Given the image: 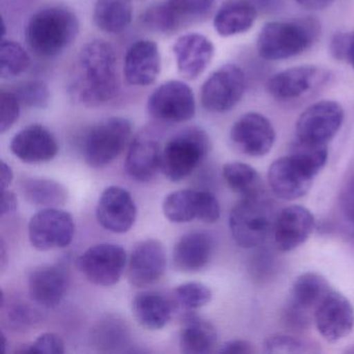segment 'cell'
<instances>
[{"label":"cell","instance_id":"cell-2","mask_svg":"<svg viewBox=\"0 0 354 354\" xmlns=\"http://www.w3.org/2000/svg\"><path fill=\"white\" fill-rule=\"evenodd\" d=\"M80 32L77 16L67 8H44L30 17L26 26V42L39 57L51 59L71 46Z\"/></svg>","mask_w":354,"mask_h":354},{"label":"cell","instance_id":"cell-12","mask_svg":"<svg viewBox=\"0 0 354 354\" xmlns=\"http://www.w3.org/2000/svg\"><path fill=\"white\" fill-rule=\"evenodd\" d=\"M75 223L67 211L45 208L30 218L28 238L36 250H51L64 248L73 241Z\"/></svg>","mask_w":354,"mask_h":354},{"label":"cell","instance_id":"cell-16","mask_svg":"<svg viewBox=\"0 0 354 354\" xmlns=\"http://www.w3.org/2000/svg\"><path fill=\"white\" fill-rule=\"evenodd\" d=\"M316 176L291 155L273 161L267 179L273 194L283 201H295L306 196Z\"/></svg>","mask_w":354,"mask_h":354},{"label":"cell","instance_id":"cell-3","mask_svg":"<svg viewBox=\"0 0 354 354\" xmlns=\"http://www.w3.org/2000/svg\"><path fill=\"white\" fill-rule=\"evenodd\" d=\"M320 24L312 18L271 21L257 39V50L265 61H285L308 51L318 40Z\"/></svg>","mask_w":354,"mask_h":354},{"label":"cell","instance_id":"cell-7","mask_svg":"<svg viewBox=\"0 0 354 354\" xmlns=\"http://www.w3.org/2000/svg\"><path fill=\"white\" fill-rule=\"evenodd\" d=\"M330 72L314 65L297 66L273 74L266 90L275 100L293 102L310 96L329 84Z\"/></svg>","mask_w":354,"mask_h":354},{"label":"cell","instance_id":"cell-23","mask_svg":"<svg viewBox=\"0 0 354 354\" xmlns=\"http://www.w3.org/2000/svg\"><path fill=\"white\" fill-rule=\"evenodd\" d=\"M69 287V274L62 265L37 267L28 277L30 298L41 308H53L59 306Z\"/></svg>","mask_w":354,"mask_h":354},{"label":"cell","instance_id":"cell-50","mask_svg":"<svg viewBox=\"0 0 354 354\" xmlns=\"http://www.w3.org/2000/svg\"><path fill=\"white\" fill-rule=\"evenodd\" d=\"M346 63L349 64L354 70V30L350 32L349 48H348Z\"/></svg>","mask_w":354,"mask_h":354},{"label":"cell","instance_id":"cell-32","mask_svg":"<svg viewBox=\"0 0 354 354\" xmlns=\"http://www.w3.org/2000/svg\"><path fill=\"white\" fill-rule=\"evenodd\" d=\"M163 213L171 223H189L200 218L201 190L183 189L171 192L163 202Z\"/></svg>","mask_w":354,"mask_h":354},{"label":"cell","instance_id":"cell-25","mask_svg":"<svg viewBox=\"0 0 354 354\" xmlns=\"http://www.w3.org/2000/svg\"><path fill=\"white\" fill-rule=\"evenodd\" d=\"M214 252L213 238L205 232H192L180 238L174 248V265L182 272H198L210 262Z\"/></svg>","mask_w":354,"mask_h":354},{"label":"cell","instance_id":"cell-48","mask_svg":"<svg viewBox=\"0 0 354 354\" xmlns=\"http://www.w3.org/2000/svg\"><path fill=\"white\" fill-rule=\"evenodd\" d=\"M295 1L304 9L318 11V10H324L330 7L335 0H295Z\"/></svg>","mask_w":354,"mask_h":354},{"label":"cell","instance_id":"cell-1","mask_svg":"<svg viewBox=\"0 0 354 354\" xmlns=\"http://www.w3.org/2000/svg\"><path fill=\"white\" fill-rule=\"evenodd\" d=\"M69 88L72 97L86 107L101 106L117 97L120 91L118 59L109 43L93 40L82 47Z\"/></svg>","mask_w":354,"mask_h":354},{"label":"cell","instance_id":"cell-18","mask_svg":"<svg viewBox=\"0 0 354 354\" xmlns=\"http://www.w3.org/2000/svg\"><path fill=\"white\" fill-rule=\"evenodd\" d=\"M167 256L159 240L146 239L134 245L128 262V281L134 287L145 288L165 274Z\"/></svg>","mask_w":354,"mask_h":354},{"label":"cell","instance_id":"cell-33","mask_svg":"<svg viewBox=\"0 0 354 354\" xmlns=\"http://www.w3.org/2000/svg\"><path fill=\"white\" fill-rule=\"evenodd\" d=\"M92 341L100 351H120L129 343V328L122 319L109 316L97 323L93 329Z\"/></svg>","mask_w":354,"mask_h":354},{"label":"cell","instance_id":"cell-39","mask_svg":"<svg viewBox=\"0 0 354 354\" xmlns=\"http://www.w3.org/2000/svg\"><path fill=\"white\" fill-rule=\"evenodd\" d=\"M14 94L21 105L30 109H44L50 101V91L40 80H28L14 88Z\"/></svg>","mask_w":354,"mask_h":354},{"label":"cell","instance_id":"cell-28","mask_svg":"<svg viewBox=\"0 0 354 354\" xmlns=\"http://www.w3.org/2000/svg\"><path fill=\"white\" fill-rule=\"evenodd\" d=\"M179 341L183 353H210L216 347V328L210 321L189 314L184 318Z\"/></svg>","mask_w":354,"mask_h":354},{"label":"cell","instance_id":"cell-5","mask_svg":"<svg viewBox=\"0 0 354 354\" xmlns=\"http://www.w3.org/2000/svg\"><path fill=\"white\" fill-rule=\"evenodd\" d=\"M274 211L266 196L242 198L230 213L232 237L242 248L262 245L274 227Z\"/></svg>","mask_w":354,"mask_h":354},{"label":"cell","instance_id":"cell-11","mask_svg":"<svg viewBox=\"0 0 354 354\" xmlns=\"http://www.w3.org/2000/svg\"><path fill=\"white\" fill-rule=\"evenodd\" d=\"M333 290L329 281L320 273H302L296 277L286 308V320L296 328L308 326L314 320V313L319 304Z\"/></svg>","mask_w":354,"mask_h":354},{"label":"cell","instance_id":"cell-14","mask_svg":"<svg viewBox=\"0 0 354 354\" xmlns=\"http://www.w3.org/2000/svg\"><path fill=\"white\" fill-rule=\"evenodd\" d=\"M318 333L329 343H337L354 328V308L339 291L331 290L314 313Z\"/></svg>","mask_w":354,"mask_h":354},{"label":"cell","instance_id":"cell-46","mask_svg":"<svg viewBox=\"0 0 354 354\" xmlns=\"http://www.w3.org/2000/svg\"><path fill=\"white\" fill-rule=\"evenodd\" d=\"M342 208L346 217L354 225V177L346 186L342 196Z\"/></svg>","mask_w":354,"mask_h":354},{"label":"cell","instance_id":"cell-13","mask_svg":"<svg viewBox=\"0 0 354 354\" xmlns=\"http://www.w3.org/2000/svg\"><path fill=\"white\" fill-rule=\"evenodd\" d=\"M127 263V254L117 244L101 243L88 248L77 259L80 272L95 285L109 287L121 279Z\"/></svg>","mask_w":354,"mask_h":354},{"label":"cell","instance_id":"cell-10","mask_svg":"<svg viewBox=\"0 0 354 354\" xmlns=\"http://www.w3.org/2000/svg\"><path fill=\"white\" fill-rule=\"evenodd\" d=\"M194 92L185 82L169 80L159 86L149 96V115L162 123L177 124L189 121L196 115Z\"/></svg>","mask_w":354,"mask_h":354},{"label":"cell","instance_id":"cell-43","mask_svg":"<svg viewBox=\"0 0 354 354\" xmlns=\"http://www.w3.org/2000/svg\"><path fill=\"white\" fill-rule=\"evenodd\" d=\"M185 18L202 17L212 8L214 0H167Z\"/></svg>","mask_w":354,"mask_h":354},{"label":"cell","instance_id":"cell-27","mask_svg":"<svg viewBox=\"0 0 354 354\" xmlns=\"http://www.w3.org/2000/svg\"><path fill=\"white\" fill-rule=\"evenodd\" d=\"M174 310V302L158 292H140L132 301L134 318L138 324L150 330L163 328L171 321Z\"/></svg>","mask_w":354,"mask_h":354},{"label":"cell","instance_id":"cell-36","mask_svg":"<svg viewBox=\"0 0 354 354\" xmlns=\"http://www.w3.org/2000/svg\"><path fill=\"white\" fill-rule=\"evenodd\" d=\"M6 310L5 317L8 325L18 331H26L41 322L43 319L42 312L37 306L28 302L12 301L8 306H1Z\"/></svg>","mask_w":354,"mask_h":354},{"label":"cell","instance_id":"cell-6","mask_svg":"<svg viewBox=\"0 0 354 354\" xmlns=\"http://www.w3.org/2000/svg\"><path fill=\"white\" fill-rule=\"evenodd\" d=\"M131 134L130 121L120 117L109 118L91 128L82 142L86 165L94 169L111 165L123 152Z\"/></svg>","mask_w":354,"mask_h":354},{"label":"cell","instance_id":"cell-44","mask_svg":"<svg viewBox=\"0 0 354 354\" xmlns=\"http://www.w3.org/2000/svg\"><path fill=\"white\" fill-rule=\"evenodd\" d=\"M350 32H337L329 42V53L335 61L346 63L349 48Z\"/></svg>","mask_w":354,"mask_h":354},{"label":"cell","instance_id":"cell-19","mask_svg":"<svg viewBox=\"0 0 354 354\" xmlns=\"http://www.w3.org/2000/svg\"><path fill=\"white\" fill-rule=\"evenodd\" d=\"M96 214L99 223L105 230L123 234L133 227L138 210L128 190L119 186H111L101 194Z\"/></svg>","mask_w":354,"mask_h":354},{"label":"cell","instance_id":"cell-8","mask_svg":"<svg viewBox=\"0 0 354 354\" xmlns=\"http://www.w3.org/2000/svg\"><path fill=\"white\" fill-rule=\"evenodd\" d=\"M344 117L343 107L337 101L314 103L298 117L295 140L316 146H327L341 129Z\"/></svg>","mask_w":354,"mask_h":354},{"label":"cell","instance_id":"cell-21","mask_svg":"<svg viewBox=\"0 0 354 354\" xmlns=\"http://www.w3.org/2000/svg\"><path fill=\"white\" fill-rule=\"evenodd\" d=\"M178 71L187 80H194L204 73L214 57V45L204 35H183L174 45Z\"/></svg>","mask_w":354,"mask_h":354},{"label":"cell","instance_id":"cell-40","mask_svg":"<svg viewBox=\"0 0 354 354\" xmlns=\"http://www.w3.org/2000/svg\"><path fill=\"white\" fill-rule=\"evenodd\" d=\"M266 353H306L310 352V345L298 337L286 335H272L263 344Z\"/></svg>","mask_w":354,"mask_h":354},{"label":"cell","instance_id":"cell-37","mask_svg":"<svg viewBox=\"0 0 354 354\" xmlns=\"http://www.w3.org/2000/svg\"><path fill=\"white\" fill-rule=\"evenodd\" d=\"M174 298L182 310L190 313L208 304L212 299V292L204 283L192 281L178 286Z\"/></svg>","mask_w":354,"mask_h":354},{"label":"cell","instance_id":"cell-49","mask_svg":"<svg viewBox=\"0 0 354 354\" xmlns=\"http://www.w3.org/2000/svg\"><path fill=\"white\" fill-rule=\"evenodd\" d=\"M1 169H0V187H1V190L8 189L9 186L11 185L12 181H13L14 174L13 171H12V167L8 165L5 161L1 160Z\"/></svg>","mask_w":354,"mask_h":354},{"label":"cell","instance_id":"cell-38","mask_svg":"<svg viewBox=\"0 0 354 354\" xmlns=\"http://www.w3.org/2000/svg\"><path fill=\"white\" fill-rule=\"evenodd\" d=\"M290 155L297 159L313 175L317 176L326 165L328 159V147L316 146L294 140Z\"/></svg>","mask_w":354,"mask_h":354},{"label":"cell","instance_id":"cell-15","mask_svg":"<svg viewBox=\"0 0 354 354\" xmlns=\"http://www.w3.org/2000/svg\"><path fill=\"white\" fill-rule=\"evenodd\" d=\"M230 138L236 147L250 157L268 154L275 142L274 128L262 113H244L233 124Z\"/></svg>","mask_w":354,"mask_h":354},{"label":"cell","instance_id":"cell-20","mask_svg":"<svg viewBox=\"0 0 354 354\" xmlns=\"http://www.w3.org/2000/svg\"><path fill=\"white\" fill-rule=\"evenodd\" d=\"M161 71L160 51L150 40L134 42L124 59V76L133 86H149L154 84Z\"/></svg>","mask_w":354,"mask_h":354},{"label":"cell","instance_id":"cell-34","mask_svg":"<svg viewBox=\"0 0 354 354\" xmlns=\"http://www.w3.org/2000/svg\"><path fill=\"white\" fill-rule=\"evenodd\" d=\"M184 19L185 17L167 1L151 6L140 16V21L145 28L165 35L176 32Z\"/></svg>","mask_w":354,"mask_h":354},{"label":"cell","instance_id":"cell-24","mask_svg":"<svg viewBox=\"0 0 354 354\" xmlns=\"http://www.w3.org/2000/svg\"><path fill=\"white\" fill-rule=\"evenodd\" d=\"M162 149L154 138L140 136L130 144L125 160V169L134 181L146 183L161 171Z\"/></svg>","mask_w":354,"mask_h":354},{"label":"cell","instance_id":"cell-41","mask_svg":"<svg viewBox=\"0 0 354 354\" xmlns=\"http://www.w3.org/2000/svg\"><path fill=\"white\" fill-rule=\"evenodd\" d=\"M18 353L63 354L65 343L57 333H46L17 350Z\"/></svg>","mask_w":354,"mask_h":354},{"label":"cell","instance_id":"cell-26","mask_svg":"<svg viewBox=\"0 0 354 354\" xmlns=\"http://www.w3.org/2000/svg\"><path fill=\"white\" fill-rule=\"evenodd\" d=\"M258 17V10L248 0H229L219 8L213 19L217 34L231 38L252 30Z\"/></svg>","mask_w":354,"mask_h":354},{"label":"cell","instance_id":"cell-4","mask_svg":"<svg viewBox=\"0 0 354 354\" xmlns=\"http://www.w3.org/2000/svg\"><path fill=\"white\" fill-rule=\"evenodd\" d=\"M211 148L210 136L203 128H185L165 145L161 171L171 181H181L196 171L208 156Z\"/></svg>","mask_w":354,"mask_h":354},{"label":"cell","instance_id":"cell-22","mask_svg":"<svg viewBox=\"0 0 354 354\" xmlns=\"http://www.w3.org/2000/svg\"><path fill=\"white\" fill-rule=\"evenodd\" d=\"M10 148L18 159L30 165L48 162L59 152L55 136L46 127L38 124L28 126L16 133Z\"/></svg>","mask_w":354,"mask_h":354},{"label":"cell","instance_id":"cell-31","mask_svg":"<svg viewBox=\"0 0 354 354\" xmlns=\"http://www.w3.org/2000/svg\"><path fill=\"white\" fill-rule=\"evenodd\" d=\"M223 175L229 187L242 198L265 196L264 184L260 174L250 165L240 161L227 162Z\"/></svg>","mask_w":354,"mask_h":354},{"label":"cell","instance_id":"cell-17","mask_svg":"<svg viewBox=\"0 0 354 354\" xmlns=\"http://www.w3.org/2000/svg\"><path fill=\"white\" fill-rule=\"evenodd\" d=\"M316 227L314 214L299 205L283 208L275 219L273 239L281 252H291L308 241Z\"/></svg>","mask_w":354,"mask_h":354},{"label":"cell","instance_id":"cell-45","mask_svg":"<svg viewBox=\"0 0 354 354\" xmlns=\"http://www.w3.org/2000/svg\"><path fill=\"white\" fill-rule=\"evenodd\" d=\"M254 345L246 339H232L225 342L218 349L219 353L248 354L254 353Z\"/></svg>","mask_w":354,"mask_h":354},{"label":"cell","instance_id":"cell-30","mask_svg":"<svg viewBox=\"0 0 354 354\" xmlns=\"http://www.w3.org/2000/svg\"><path fill=\"white\" fill-rule=\"evenodd\" d=\"M93 18L102 32L120 34L131 24V3L129 0H96Z\"/></svg>","mask_w":354,"mask_h":354},{"label":"cell","instance_id":"cell-29","mask_svg":"<svg viewBox=\"0 0 354 354\" xmlns=\"http://www.w3.org/2000/svg\"><path fill=\"white\" fill-rule=\"evenodd\" d=\"M20 190L30 204L57 208L68 200L65 186L55 180L41 177H26L20 181Z\"/></svg>","mask_w":354,"mask_h":354},{"label":"cell","instance_id":"cell-51","mask_svg":"<svg viewBox=\"0 0 354 354\" xmlns=\"http://www.w3.org/2000/svg\"><path fill=\"white\" fill-rule=\"evenodd\" d=\"M351 352H354V349H352V350H351Z\"/></svg>","mask_w":354,"mask_h":354},{"label":"cell","instance_id":"cell-35","mask_svg":"<svg viewBox=\"0 0 354 354\" xmlns=\"http://www.w3.org/2000/svg\"><path fill=\"white\" fill-rule=\"evenodd\" d=\"M30 57L26 49L12 40L1 41L0 45V76L3 80L18 77L28 71Z\"/></svg>","mask_w":354,"mask_h":354},{"label":"cell","instance_id":"cell-9","mask_svg":"<svg viewBox=\"0 0 354 354\" xmlns=\"http://www.w3.org/2000/svg\"><path fill=\"white\" fill-rule=\"evenodd\" d=\"M245 86V75L241 68L227 64L207 78L201 90V102L210 113H227L243 98Z\"/></svg>","mask_w":354,"mask_h":354},{"label":"cell","instance_id":"cell-42","mask_svg":"<svg viewBox=\"0 0 354 354\" xmlns=\"http://www.w3.org/2000/svg\"><path fill=\"white\" fill-rule=\"evenodd\" d=\"M20 101L14 92L0 93V133L3 134L13 127L20 115Z\"/></svg>","mask_w":354,"mask_h":354},{"label":"cell","instance_id":"cell-47","mask_svg":"<svg viewBox=\"0 0 354 354\" xmlns=\"http://www.w3.org/2000/svg\"><path fill=\"white\" fill-rule=\"evenodd\" d=\"M17 206L18 200L13 192L9 189L1 190V216L15 212Z\"/></svg>","mask_w":354,"mask_h":354}]
</instances>
